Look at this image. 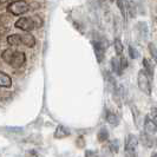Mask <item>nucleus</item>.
I'll return each mask as SVG.
<instances>
[{"label":"nucleus","mask_w":157,"mask_h":157,"mask_svg":"<svg viewBox=\"0 0 157 157\" xmlns=\"http://www.w3.org/2000/svg\"><path fill=\"white\" fill-rule=\"evenodd\" d=\"M70 134H71L70 130H69L66 126L58 125L55 131V138H57V140H62V138H65V137L70 136Z\"/></svg>","instance_id":"obj_9"},{"label":"nucleus","mask_w":157,"mask_h":157,"mask_svg":"<svg viewBox=\"0 0 157 157\" xmlns=\"http://www.w3.org/2000/svg\"><path fill=\"white\" fill-rule=\"evenodd\" d=\"M105 47H106V44H104L103 40H94V55H96V58H97V62L98 63H102L103 60H104Z\"/></svg>","instance_id":"obj_4"},{"label":"nucleus","mask_w":157,"mask_h":157,"mask_svg":"<svg viewBox=\"0 0 157 157\" xmlns=\"http://www.w3.org/2000/svg\"><path fill=\"white\" fill-rule=\"evenodd\" d=\"M18 0H0V5H6V4H12V2H16Z\"/></svg>","instance_id":"obj_27"},{"label":"nucleus","mask_w":157,"mask_h":157,"mask_svg":"<svg viewBox=\"0 0 157 157\" xmlns=\"http://www.w3.org/2000/svg\"><path fill=\"white\" fill-rule=\"evenodd\" d=\"M137 144H138V140H137V137H136L135 135H132V134L126 135L125 143H124V151L134 152V151H136Z\"/></svg>","instance_id":"obj_5"},{"label":"nucleus","mask_w":157,"mask_h":157,"mask_svg":"<svg viewBox=\"0 0 157 157\" xmlns=\"http://www.w3.org/2000/svg\"><path fill=\"white\" fill-rule=\"evenodd\" d=\"M7 43L11 46H19L21 44L20 34H11L7 37Z\"/></svg>","instance_id":"obj_16"},{"label":"nucleus","mask_w":157,"mask_h":157,"mask_svg":"<svg viewBox=\"0 0 157 157\" xmlns=\"http://www.w3.org/2000/svg\"><path fill=\"white\" fill-rule=\"evenodd\" d=\"M151 157H157V152H154V154L151 155Z\"/></svg>","instance_id":"obj_30"},{"label":"nucleus","mask_w":157,"mask_h":157,"mask_svg":"<svg viewBox=\"0 0 157 157\" xmlns=\"http://www.w3.org/2000/svg\"><path fill=\"white\" fill-rule=\"evenodd\" d=\"M12 86V79L8 76L7 73L0 71V87H8Z\"/></svg>","instance_id":"obj_11"},{"label":"nucleus","mask_w":157,"mask_h":157,"mask_svg":"<svg viewBox=\"0 0 157 157\" xmlns=\"http://www.w3.org/2000/svg\"><path fill=\"white\" fill-rule=\"evenodd\" d=\"M143 66H144V69H143V70L145 71L150 77L152 78V76H154V65H152V63L150 62V59L144 58V59H143Z\"/></svg>","instance_id":"obj_15"},{"label":"nucleus","mask_w":157,"mask_h":157,"mask_svg":"<svg viewBox=\"0 0 157 157\" xmlns=\"http://www.w3.org/2000/svg\"><path fill=\"white\" fill-rule=\"evenodd\" d=\"M138 30H140V33L142 34V38L145 39L148 37V25L145 23H140L138 24Z\"/></svg>","instance_id":"obj_20"},{"label":"nucleus","mask_w":157,"mask_h":157,"mask_svg":"<svg viewBox=\"0 0 157 157\" xmlns=\"http://www.w3.org/2000/svg\"><path fill=\"white\" fill-rule=\"evenodd\" d=\"M26 62V56L24 52L21 51H16L14 55H13V58H12V62H11V66H13L14 69H19Z\"/></svg>","instance_id":"obj_6"},{"label":"nucleus","mask_w":157,"mask_h":157,"mask_svg":"<svg viewBox=\"0 0 157 157\" xmlns=\"http://www.w3.org/2000/svg\"><path fill=\"white\" fill-rule=\"evenodd\" d=\"M14 52H16V50H13L12 47L6 48V50H5V51L1 53V58H2V60H4L5 63L11 64V62H12V58H13V55H14Z\"/></svg>","instance_id":"obj_12"},{"label":"nucleus","mask_w":157,"mask_h":157,"mask_svg":"<svg viewBox=\"0 0 157 157\" xmlns=\"http://www.w3.org/2000/svg\"><path fill=\"white\" fill-rule=\"evenodd\" d=\"M14 26H16L17 29H20L21 31L27 32V33H30V32L36 27L33 19H32V18H26V17L19 18L16 23H14Z\"/></svg>","instance_id":"obj_3"},{"label":"nucleus","mask_w":157,"mask_h":157,"mask_svg":"<svg viewBox=\"0 0 157 157\" xmlns=\"http://www.w3.org/2000/svg\"><path fill=\"white\" fill-rule=\"evenodd\" d=\"M148 117L155 123L157 125V109L156 108H152L151 110H150V112H149V115H148Z\"/></svg>","instance_id":"obj_23"},{"label":"nucleus","mask_w":157,"mask_h":157,"mask_svg":"<svg viewBox=\"0 0 157 157\" xmlns=\"http://www.w3.org/2000/svg\"><path fill=\"white\" fill-rule=\"evenodd\" d=\"M99 2H101L102 5H104V4H105V0H99Z\"/></svg>","instance_id":"obj_29"},{"label":"nucleus","mask_w":157,"mask_h":157,"mask_svg":"<svg viewBox=\"0 0 157 157\" xmlns=\"http://www.w3.org/2000/svg\"><path fill=\"white\" fill-rule=\"evenodd\" d=\"M113 46H115V51H116L117 56H122V53H123V44H122V41H121L119 38H116V39H115Z\"/></svg>","instance_id":"obj_19"},{"label":"nucleus","mask_w":157,"mask_h":157,"mask_svg":"<svg viewBox=\"0 0 157 157\" xmlns=\"http://www.w3.org/2000/svg\"><path fill=\"white\" fill-rule=\"evenodd\" d=\"M144 132H147L148 135H154L157 132V125L150 119L148 116L144 119Z\"/></svg>","instance_id":"obj_7"},{"label":"nucleus","mask_w":157,"mask_h":157,"mask_svg":"<svg viewBox=\"0 0 157 157\" xmlns=\"http://www.w3.org/2000/svg\"><path fill=\"white\" fill-rule=\"evenodd\" d=\"M110 1H116V0H110Z\"/></svg>","instance_id":"obj_31"},{"label":"nucleus","mask_w":157,"mask_h":157,"mask_svg":"<svg viewBox=\"0 0 157 157\" xmlns=\"http://www.w3.org/2000/svg\"><path fill=\"white\" fill-rule=\"evenodd\" d=\"M126 7H128V16L134 18L135 14H136V11H135V6H134V4H132V1L128 0V1H126Z\"/></svg>","instance_id":"obj_22"},{"label":"nucleus","mask_w":157,"mask_h":157,"mask_svg":"<svg viewBox=\"0 0 157 157\" xmlns=\"http://www.w3.org/2000/svg\"><path fill=\"white\" fill-rule=\"evenodd\" d=\"M111 67H112V71L116 73V75H122L123 73V67H122V63H121V58L119 57H113L111 59Z\"/></svg>","instance_id":"obj_10"},{"label":"nucleus","mask_w":157,"mask_h":157,"mask_svg":"<svg viewBox=\"0 0 157 157\" xmlns=\"http://www.w3.org/2000/svg\"><path fill=\"white\" fill-rule=\"evenodd\" d=\"M29 10H30V5L26 2V0H18L7 6V11L13 16H23L29 12Z\"/></svg>","instance_id":"obj_2"},{"label":"nucleus","mask_w":157,"mask_h":157,"mask_svg":"<svg viewBox=\"0 0 157 157\" xmlns=\"http://www.w3.org/2000/svg\"><path fill=\"white\" fill-rule=\"evenodd\" d=\"M109 149L113 152V154H117L118 150H119V142L117 140H112V141L109 142Z\"/></svg>","instance_id":"obj_21"},{"label":"nucleus","mask_w":157,"mask_h":157,"mask_svg":"<svg viewBox=\"0 0 157 157\" xmlns=\"http://www.w3.org/2000/svg\"><path fill=\"white\" fill-rule=\"evenodd\" d=\"M117 1V6L121 11V14L124 18V20L128 19V7H126V0H116Z\"/></svg>","instance_id":"obj_14"},{"label":"nucleus","mask_w":157,"mask_h":157,"mask_svg":"<svg viewBox=\"0 0 157 157\" xmlns=\"http://www.w3.org/2000/svg\"><path fill=\"white\" fill-rule=\"evenodd\" d=\"M97 138L99 142H105L108 141L109 138V131L106 128H102L99 131H98V135H97Z\"/></svg>","instance_id":"obj_18"},{"label":"nucleus","mask_w":157,"mask_h":157,"mask_svg":"<svg viewBox=\"0 0 157 157\" xmlns=\"http://www.w3.org/2000/svg\"><path fill=\"white\" fill-rule=\"evenodd\" d=\"M20 39H21V44H24L27 47H33L36 45V38L32 36L31 33L25 32L24 34H20Z\"/></svg>","instance_id":"obj_8"},{"label":"nucleus","mask_w":157,"mask_h":157,"mask_svg":"<svg viewBox=\"0 0 157 157\" xmlns=\"http://www.w3.org/2000/svg\"><path fill=\"white\" fill-rule=\"evenodd\" d=\"M137 84L143 94H151V77L144 70H141L137 76Z\"/></svg>","instance_id":"obj_1"},{"label":"nucleus","mask_w":157,"mask_h":157,"mask_svg":"<svg viewBox=\"0 0 157 157\" xmlns=\"http://www.w3.org/2000/svg\"><path fill=\"white\" fill-rule=\"evenodd\" d=\"M129 56H130V58L136 59V58H138L140 53H138V51L134 46H129Z\"/></svg>","instance_id":"obj_25"},{"label":"nucleus","mask_w":157,"mask_h":157,"mask_svg":"<svg viewBox=\"0 0 157 157\" xmlns=\"http://www.w3.org/2000/svg\"><path fill=\"white\" fill-rule=\"evenodd\" d=\"M85 157H99L98 154L94 150H86L85 151Z\"/></svg>","instance_id":"obj_26"},{"label":"nucleus","mask_w":157,"mask_h":157,"mask_svg":"<svg viewBox=\"0 0 157 157\" xmlns=\"http://www.w3.org/2000/svg\"><path fill=\"white\" fill-rule=\"evenodd\" d=\"M105 119H106V122L111 124V125L116 126L119 123V121H118V117L116 113H113V112H111V111H106V113H105Z\"/></svg>","instance_id":"obj_13"},{"label":"nucleus","mask_w":157,"mask_h":157,"mask_svg":"<svg viewBox=\"0 0 157 157\" xmlns=\"http://www.w3.org/2000/svg\"><path fill=\"white\" fill-rule=\"evenodd\" d=\"M140 140H141L142 144L148 147V148H151L152 147V140L150 137V135H148L147 132H142L141 136H140Z\"/></svg>","instance_id":"obj_17"},{"label":"nucleus","mask_w":157,"mask_h":157,"mask_svg":"<svg viewBox=\"0 0 157 157\" xmlns=\"http://www.w3.org/2000/svg\"><path fill=\"white\" fill-rule=\"evenodd\" d=\"M124 157H137V155H136V151H134V152L124 151Z\"/></svg>","instance_id":"obj_28"},{"label":"nucleus","mask_w":157,"mask_h":157,"mask_svg":"<svg viewBox=\"0 0 157 157\" xmlns=\"http://www.w3.org/2000/svg\"><path fill=\"white\" fill-rule=\"evenodd\" d=\"M149 51H150V53H151V56H152V58H154V60L157 63V48L152 43L149 44Z\"/></svg>","instance_id":"obj_24"}]
</instances>
